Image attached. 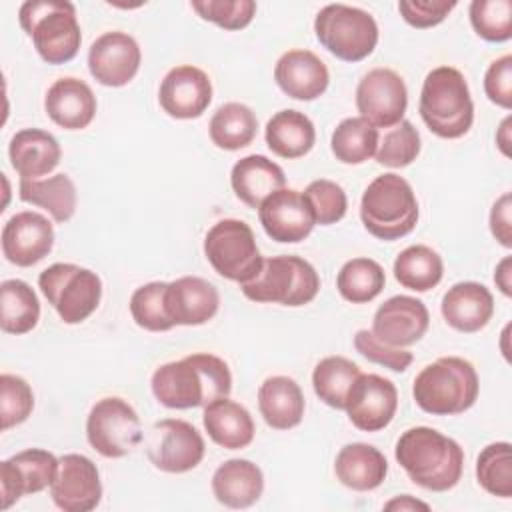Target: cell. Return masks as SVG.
Segmentation results:
<instances>
[{
  "label": "cell",
  "mask_w": 512,
  "mask_h": 512,
  "mask_svg": "<svg viewBox=\"0 0 512 512\" xmlns=\"http://www.w3.org/2000/svg\"><path fill=\"white\" fill-rule=\"evenodd\" d=\"M150 388L162 406L188 410L230 396L232 374L220 356L196 352L158 366Z\"/></svg>",
  "instance_id": "6da1fadb"
},
{
  "label": "cell",
  "mask_w": 512,
  "mask_h": 512,
  "mask_svg": "<svg viewBox=\"0 0 512 512\" xmlns=\"http://www.w3.org/2000/svg\"><path fill=\"white\" fill-rule=\"evenodd\" d=\"M394 456L414 484L432 492H446L462 478L464 450L454 438L430 426L402 432Z\"/></svg>",
  "instance_id": "7a4b0ae2"
},
{
  "label": "cell",
  "mask_w": 512,
  "mask_h": 512,
  "mask_svg": "<svg viewBox=\"0 0 512 512\" xmlns=\"http://www.w3.org/2000/svg\"><path fill=\"white\" fill-rule=\"evenodd\" d=\"M420 116L428 130L440 138H462L474 122V102L464 74L454 66L430 70L422 82Z\"/></svg>",
  "instance_id": "3957f363"
},
{
  "label": "cell",
  "mask_w": 512,
  "mask_h": 512,
  "mask_svg": "<svg viewBox=\"0 0 512 512\" xmlns=\"http://www.w3.org/2000/svg\"><path fill=\"white\" fill-rule=\"evenodd\" d=\"M480 380L472 362L460 356H442L426 364L412 384L420 410L432 416H454L474 406Z\"/></svg>",
  "instance_id": "277c9868"
},
{
  "label": "cell",
  "mask_w": 512,
  "mask_h": 512,
  "mask_svg": "<svg viewBox=\"0 0 512 512\" xmlns=\"http://www.w3.org/2000/svg\"><path fill=\"white\" fill-rule=\"evenodd\" d=\"M420 210L416 194L406 178L394 172L376 176L360 200V220L378 240L392 242L410 234Z\"/></svg>",
  "instance_id": "5b68a950"
},
{
  "label": "cell",
  "mask_w": 512,
  "mask_h": 512,
  "mask_svg": "<svg viewBox=\"0 0 512 512\" xmlns=\"http://www.w3.org/2000/svg\"><path fill=\"white\" fill-rule=\"evenodd\" d=\"M22 30L48 64L70 62L82 42L76 8L68 0H28L18 10Z\"/></svg>",
  "instance_id": "8992f818"
},
{
  "label": "cell",
  "mask_w": 512,
  "mask_h": 512,
  "mask_svg": "<svg viewBox=\"0 0 512 512\" xmlns=\"http://www.w3.org/2000/svg\"><path fill=\"white\" fill-rule=\"evenodd\" d=\"M242 294L260 304H282V306H304L310 304L320 290V276L316 268L292 254L264 258L260 272L240 284Z\"/></svg>",
  "instance_id": "52a82bcc"
},
{
  "label": "cell",
  "mask_w": 512,
  "mask_h": 512,
  "mask_svg": "<svg viewBox=\"0 0 512 512\" xmlns=\"http://www.w3.org/2000/svg\"><path fill=\"white\" fill-rule=\"evenodd\" d=\"M38 288L64 324H80L102 300V280L90 268L56 262L38 276Z\"/></svg>",
  "instance_id": "ba28073f"
},
{
  "label": "cell",
  "mask_w": 512,
  "mask_h": 512,
  "mask_svg": "<svg viewBox=\"0 0 512 512\" xmlns=\"http://www.w3.org/2000/svg\"><path fill=\"white\" fill-rule=\"evenodd\" d=\"M314 32L318 42L344 62L368 58L380 36L374 16L348 4H326L314 18Z\"/></svg>",
  "instance_id": "9c48e42d"
},
{
  "label": "cell",
  "mask_w": 512,
  "mask_h": 512,
  "mask_svg": "<svg viewBox=\"0 0 512 512\" xmlns=\"http://www.w3.org/2000/svg\"><path fill=\"white\" fill-rule=\"evenodd\" d=\"M204 256L218 276L238 284L252 280L264 262L252 228L238 218L212 224L204 236Z\"/></svg>",
  "instance_id": "30bf717a"
},
{
  "label": "cell",
  "mask_w": 512,
  "mask_h": 512,
  "mask_svg": "<svg viewBox=\"0 0 512 512\" xmlns=\"http://www.w3.org/2000/svg\"><path fill=\"white\" fill-rule=\"evenodd\" d=\"M86 438L104 458H122L144 440L136 410L118 396H106L90 408Z\"/></svg>",
  "instance_id": "8fae6325"
},
{
  "label": "cell",
  "mask_w": 512,
  "mask_h": 512,
  "mask_svg": "<svg viewBox=\"0 0 512 512\" xmlns=\"http://www.w3.org/2000/svg\"><path fill=\"white\" fill-rule=\"evenodd\" d=\"M206 452L202 434L186 420L164 418L150 428L146 456L160 472L184 474L194 470Z\"/></svg>",
  "instance_id": "7c38bea8"
},
{
  "label": "cell",
  "mask_w": 512,
  "mask_h": 512,
  "mask_svg": "<svg viewBox=\"0 0 512 512\" xmlns=\"http://www.w3.org/2000/svg\"><path fill=\"white\" fill-rule=\"evenodd\" d=\"M356 108L376 128H392L404 120L408 90L392 68L368 70L356 86Z\"/></svg>",
  "instance_id": "4fadbf2b"
},
{
  "label": "cell",
  "mask_w": 512,
  "mask_h": 512,
  "mask_svg": "<svg viewBox=\"0 0 512 512\" xmlns=\"http://www.w3.org/2000/svg\"><path fill=\"white\" fill-rule=\"evenodd\" d=\"M60 458L44 448H28L0 462L2 510H8L22 496L50 488L56 478Z\"/></svg>",
  "instance_id": "5bb4252c"
},
{
  "label": "cell",
  "mask_w": 512,
  "mask_h": 512,
  "mask_svg": "<svg viewBox=\"0 0 512 512\" xmlns=\"http://www.w3.org/2000/svg\"><path fill=\"white\" fill-rule=\"evenodd\" d=\"M258 220L268 238L280 244H296L314 230V214L300 190L280 188L262 200Z\"/></svg>",
  "instance_id": "9a60e30c"
},
{
  "label": "cell",
  "mask_w": 512,
  "mask_h": 512,
  "mask_svg": "<svg viewBox=\"0 0 512 512\" xmlns=\"http://www.w3.org/2000/svg\"><path fill=\"white\" fill-rule=\"evenodd\" d=\"M398 408V390L380 374H360L352 384L344 410L348 420L362 432L384 430Z\"/></svg>",
  "instance_id": "2e32d148"
},
{
  "label": "cell",
  "mask_w": 512,
  "mask_h": 512,
  "mask_svg": "<svg viewBox=\"0 0 512 512\" xmlns=\"http://www.w3.org/2000/svg\"><path fill=\"white\" fill-rule=\"evenodd\" d=\"M52 502L64 512H90L102 500L98 466L84 454L60 456V466L50 484Z\"/></svg>",
  "instance_id": "e0dca14e"
},
{
  "label": "cell",
  "mask_w": 512,
  "mask_h": 512,
  "mask_svg": "<svg viewBox=\"0 0 512 512\" xmlns=\"http://www.w3.org/2000/svg\"><path fill=\"white\" fill-rule=\"evenodd\" d=\"M142 52L138 42L120 30L104 32L88 50V70L92 78L108 88L126 86L140 70Z\"/></svg>",
  "instance_id": "ac0fdd59"
},
{
  "label": "cell",
  "mask_w": 512,
  "mask_h": 512,
  "mask_svg": "<svg viewBox=\"0 0 512 512\" xmlns=\"http://www.w3.org/2000/svg\"><path fill=\"white\" fill-rule=\"evenodd\" d=\"M0 240L4 258L10 264L28 268L50 254L54 246V226L40 212H16L6 220Z\"/></svg>",
  "instance_id": "d6986e66"
},
{
  "label": "cell",
  "mask_w": 512,
  "mask_h": 512,
  "mask_svg": "<svg viewBox=\"0 0 512 512\" xmlns=\"http://www.w3.org/2000/svg\"><path fill=\"white\" fill-rule=\"evenodd\" d=\"M158 102L162 110L176 120L198 118L212 102V82L202 68L180 64L162 78Z\"/></svg>",
  "instance_id": "ffe728a7"
},
{
  "label": "cell",
  "mask_w": 512,
  "mask_h": 512,
  "mask_svg": "<svg viewBox=\"0 0 512 512\" xmlns=\"http://www.w3.org/2000/svg\"><path fill=\"white\" fill-rule=\"evenodd\" d=\"M430 326V314L422 300L406 294L388 298L372 318V334L384 344L406 348L416 344Z\"/></svg>",
  "instance_id": "44dd1931"
},
{
  "label": "cell",
  "mask_w": 512,
  "mask_h": 512,
  "mask_svg": "<svg viewBox=\"0 0 512 512\" xmlns=\"http://www.w3.org/2000/svg\"><path fill=\"white\" fill-rule=\"evenodd\" d=\"M274 80L286 96L310 102L326 92L330 72L312 50L294 48L278 58L274 66Z\"/></svg>",
  "instance_id": "7402d4cb"
},
{
  "label": "cell",
  "mask_w": 512,
  "mask_h": 512,
  "mask_svg": "<svg viewBox=\"0 0 512 512\" xmlns=\"http://www.w3.org/2000/svg\"><path fill=\"white\" fill-rule=\"evenodd\" d=\"M164 302L176 326H200L216 316L220 294L212 282L200 276H180L166 284Z\"/></svg>",
  "instance_id": "603a6c76"
},
{
  "label": "cell",
  "mask_w": 512,
  "mask_h": 512,
  "mask_svg": "<svg viewBox=\"0 0 512 512\" xmlns=\"http://www.w3.org/2000/svg\"><path fill=\"white\" fill-rule=\"evenodd\" d=\"M96 96L92 88L74 76H64L52 82L44 96L48 118L64 130H82L96 116Z\"/></svg>",
  "instance_id": "cb8c5ba5"
},
{
  "label": "cell",
  "mask_w": 512,
  "mask_h": 512,
  "mask_svg": "<svg viewBox=\"0 0 512 512\" xmlns=\"http://www.w3.org/2000/svg\"><path fill=\"white\" fill-rule=\"evenodd\" d=\"M440 312L450 328L472 334L482 330L492 320L494 298L492 292L480 282H456L442 296Z\"/></svg>",
  "instance_id": "d4e9b609"
},
{
  "label": "cell",
  "mask_w": 512,
  "mask_h": 512,
  "mask_svg": "<svg viewBox=\"0 0 512 512\" xmlns=\"http://www.w3.org/2000/svg\"><path fill=\"white\" fill-rule=\"evenodd\" d=\"M8 158L20 180H40L60 164L62 148L54 134L42 128H22L8 144Z\"/></svg>",
  "instance_id": "484cf974"
},
{
  "label": "cell",
  "mask_w": 512,
  "mask_h": 512,
  "mask_svg": "<svg viewBox=\"0 0 512 512\" xmlns=\"http://www.w3.org/2000/svg\"><path fill=\"white\" fill-rule=\"evenodd\" d=\"M264 492L260 466L246 458H230L212 474V494L226 508H250Z\"/></svg>",
  "instance_id": "4316f807"
},
{
  "label": "cell",
  "mask_w": 512,
  "mask_h": 512,
  "mask_svg": "<svg viewBox=\"0 0 512 512\" xmlns=\"http://www.w3.org/2000/svg\"><path fill=\"white\" fill-rule=\"evenodd\" d=\"M230 186L240 202L258 210L264 198L286 186L284 170L262 154L240 158L230 170Z\"/></svg>",
  "instance_id": "83f0119b"
},
{
  "label": "cell",
  "mask_w": 512,
  "mask_h": 512,
  "mask_svg": "<svg viewBox=\"0 0 512 512\" xmlns=\"http://www.w3.org/2000/svg\"><path fill=\"white\" fill-rule=\"evenodd\" d=\"M306 400L300 384L290 376H268L258 388V410L274 430H290L304 418Z\"/></svg>",
  "instance_id": "f1b7e54d"
},
{
  "label": "cell",
  "mask_w": 512,
  "mask_h": 512,
  "mask_svg": "<svg viewBox=\"0 0 512 512\" xmlns=\"http://www.w3.org/2000/svg\"><path fill=\"white\" fill-rule=\"evenodd\" d=\"M202 424L210 440L226 450H242L250 446L256 434L250 412L228 396L204 406Z\"/></svg>",
  "instance_id": "f546056e"
},
{
  "label": "cell",
  "mask_w": 512,
  "mask_h": 512,
  "mask_svg": "<svg viewBox=\"0 0 512 512\" xmlns=\"http://www.w3.org/2000/svg\"><path fill=\"white\" fill-rule=\"evenodd\" d=\"M334 474L346 488L368 492L384 482L388 474V462L386 456L372 444L352 442L342 446L336 454Z\"/></svg>",
  "instance_id": "4dcf8cb0"
},
{
  "label": "cell",
  "mask_w": 512,
  "mask_h": 512,
  "mask_svg": "<svg viewBox=\"0 0 512 512\" xmlns=\"http://www.w3.org/2000/svg\"><path fill=\"white\" fill-rule=\"evenodd\" d=\"M266 146L272 154L294 160L306 156L316 142V128L312 120L300 110H280L276 112L264 128Z\"/></svg>",
  "instance_id": "1f68e13d"
},
{
  "label": "cell",
  "mask_w": 512,
  "mask_h": 512,
  "mask_svg": "<svg viewBox=\"0 0 512 512\" xmlns=\"http://www.w3.org/2000/svg\"><path fill=\"white\" fill-rule=\"evenodd\" d=\"M18 196L26 204L46 210L54 222H68L78 204V192L68 174H54L40 180H20Z\"/></svg>",
  "instance_id": "d6a6232c"
},
{
  "label": "cell",
  "mask_w": 512,
  "mask_h": 512,
  "mask_svg": "<svg viewBox=\"0 0 512 512\" xmlns=\"http://www.w3.org/2000/svg\"><path fill=\"white\" fill-rule=\"evenodd\" d=\"M208 132L214 146L236 152L256 138L258 118L250 106L242 102H226L212 114Z\"/></svg>",
  "instance_id": "836d02e7"
},
{
  "label": "cell",
  "mask_w": 512,
  "mask_h": 512,
  "mask_svg": "<svg viewBox=\"0 0 512 512\" xmlns=\"http://www.w3.org/2000/svg\"><path fill=\"white\" fill-rule=\"evenodd\" d=\"M40 320V300L34 288L18 278L0 284V328L6 334H28Z\"/></svg>",
  "instance_id": "e575fe53"
},
{
  "label": "cell",
  "mask_w": 512,
  "mask_h": 512,
  "mask_svg": "<svg viewBox=\"0 0 512 512\" xmlns=\"http://www.w3.org/2000/svg\"><path fill=\"white\" fill-rule=\"evenodd\" d=\"M442 276V256L426 244H412L404 248L394 260V278L408 290L428 292L440 284Z\"/></svg>",
  "instance_id": "d590c367"
},
{
  "label": "cell",
  "mask_w": 512,
  "mask_h": 512,
  "mask_svg": "<svg viewBox=\"0 0 512 512\" xmlns=\"http://www.w3.org/2000/svg\"><path fill=\"white\" fill-rule=\"evenodd\" d=\"M360 374L356 362L344 356H326L314 366L312 388L326 406L344 410L348 392Z\"/></svg>",
  "instance_id": "8d00e7d4"
},
{
  "label": "cell",
  "mask_w": 512,
  "mask_h": 512,
  "mask_svg": "<svg viewBox=\"0 0 512 512\" xmlns=\"http://www.w3.org/2000/svg\"><path fill=\"white\" fill-rule=\"evenodd\" d=\"M378 128L362 116L344 118L332 132L330 150L342 164H362L376 154Z\"/></svg>",
  "instance_id": "74e56055"
},
{
  "label": "cell",
  "mask_w": 512,
  "mask_h": 512,
  "mask_svg": "<svg viewBox=\"0 0 512 512\" xmlns=\"http://www.w3.org/2000/svg\"><path fill=\"white\" fill-rule=\"evenodd\" d=\"M386 284L384 268L372 258H352L344 262L336 276V288L340 296L352 304L372 302Z\"/></svg>",
  "instance_id": "f35d334b"
},
{
  "label": "cell",
  "mask_w": 512,
  "mask_h": 512,
  "mask_svg": "<svg viewBox=\"0 0 512 512\" xmlns=\"http://www.w3.org/2000/svg\"><path fill=\"white\" fill-rule=\"evenodd\" d=\"M476 480L492 496H512V446L510 442H492L476 458Z\"/></svg>",
  "instance_id": "ab89813d"
},
{
  "label": "cell",
  "mask_w": 512,
  "mask_h": 512,
  "mask_svg": "<svg viewBox=\"0 0 512 512\" xmlns=\"http://www.w3.org/2000/svg\"><path fill=\"white\" fill-rule=\"evenodd\" d=\"M168 282H148L138 286L130 296V314L136 326L148 332H166L176 324L168 316L164 294Z\"/></svg>",
  "instance_id": "60d3db41"
},
{
  "label": "cell",
  "mask_w": 512,
  "mask_h": 512,
  "mask_svg": "<svg viewBox=\"0 0 512 512\" xmlns=\"http://www.w3.org/2000/svg\"><path fill=\"white\" fill-rule=\"evenodd\" d=\"M420 154V134L410 120H402L378 138L376 162L386 168H404Z\"/></svg>",
  "instance_id": "b9f144b4"
},
{
  "label": "cell",
  "mask_w": 512,
  "mask_h": 512,
  "mask_svg": "<svg viewBox=\"0 0 512 512\" xmlns=\"http://www.w3.org/2000/svg\"><path fill=\"white\" fill-rule=\"evenodd\" d=\"M470 24L486 42H506L512 38V2L510 0H472Z\"/></svg>",
  "instance_id": "7bdbcfd3"
},
{
  "label": "cell",
  "mask_w": 512,
  "mask_h": 512,
  "mask_svg": "<svg viewBox=\"0 0 512 512\" xmlns=\"http://www.w3.org/2000/svg\"><path fill=\"white\" fill-rule=\"evenodd\" d=\"M302 194L312 208L316 224L330 226L346 216L348 196L340 184L326 178H318L312 180Z\"/></svg>",
  "instance_id": "ee69618b"
},
{
  "label": "cell",
  "mask_w": 512,
  "mask_h": 512,
  "mask_svg": "<svg viewBox=\"0 0 512 512\" xmlns=\"http://www.w3.org/2000/svg\"><path fill=\"white\" fill-rule=\"evenodd\" d=\"M34 410V392L30 384L16 374L0 376V418L2 430H10L28 420Z\"/></svg>",
  "instance_id": "f6af8a7d"
},
{
  "label": "cell",
  "mask_w": 512,
  "mask_h": 512,
  "mask_svg": "<svg viewBox=\"0 0 512 512\" xmlns=\"http://www.w3.org/2000/svg\"><path fill=\"white\" fill-rule=\"evenodd\" d=\"M190 6L202 20L224 30H242L256 14L254 0H192Z\"/></svg>",
  "instance_id": "bcb514c9"
},
{
  "label": "cell",
  "mask_w": 512,
  "mask_h": 512,
  "mask_svg": "<svg viewBox=\"0 0 512 512\" xmlns=\"http://www.w3.org/2000/svg\"><path fill=\"white\" fill-rule=\"evenodd\" d=\"M354 348L366 360L380 364L394 372H404L414 360L412 352H408L406 348H396V346L384 344L382 340H378L372 334V330H358L354 336Z\"/></svg>",
  "instance_id": "7dc6e473"
},
{
  "label": "cell",
  "mask_w": 512,
  "mask_h": 512,
  "mask_svg": "<svg viewBox=\"0 0 512 512\" xmlns=\"http://www.w3.org/2000/svg\"><path fill=\"white\" fill-rule=\"evenodd\" d=\"M456 8L454 0H400L398 12L414 28H432L448 18Z\"/></svg>",
  "instance_id": "c3c4849f"
},
{
  "label": "cell",
  "mask_w": 512,
  "mask_h": 512,
  "mask_svg": "<svg viewBox=\"0 0 512 512\" xmlns=\"http://www.w3.org/2000/svg\"><path fill=\"white\" fill-rule=\"evenodd\" d=\"M484 92L488 100L504 110L512 108V56L494 60L484 74Z\"/></svg>",
  "instance_id": "681fc988"
},
{
  "label": "cell",
  "mask_w": 512,
  "mask_h": 512,
  "mask_svg": "<svg viewBox=\"0 0 512 512\" xmlns=\"http://www.w3.org/2000/svg\"><path fill=\"white\" fill-rule=\"evenodd\" d=\"M490 232L504 248H512V196H510V192H504L492 204Z\"/></svg>",
  "instance_id": "f907efd6"
},
{
  "label": "cell",
  "mask_w": 512,
  "mask_h": 512,
  "mask_svg": "<svg viewBox=\"0 0 512 512\" xmlns=\"http://www.w3.org/2000/svg\"><path fill=\"white\" fill-rule=\"evenodd\" d=\"M494 282L504 296H512V256H504L494 270Z\"/></svg>",
  "instance_id": "816d5d0a"
},
{
  "label": "cell",
  "mask_w": 512,
  "mask_h": 512,
  "mask_svg": "<svg viewBox=\"0 0 512 512\" xmlns=\"http://www.w3.org/2000/svg\"><path fill=\"white\" fill-rule=\"evenodd\" d=\"M384 508L386 510H400V512H404V510H430V506L426 502H422V500H418L410 494H402V496H396V498L388 500L384 504Z\"/></svg>",
  "instance_id": "f5cc1de1"
},
{
  "label": "cell",
  "mask_w": 512,
  "mask_h": 512,
  "mask_svg": "<svg viewBox=\"0 0 512 512\" xmlns=\"http://www.w3.org/2000/svg\"><path fill=\"white\" fill-rule=\"evenodd\" d=\"M510 126H512V118L510 116H506L504 120H502V124H500V128H498V132H496V144H498V148H500V152L506 156V158H510V144H512V140H510Z\"/></svg>",
  "instance_id": "db71d44e"
}]
</instances>
